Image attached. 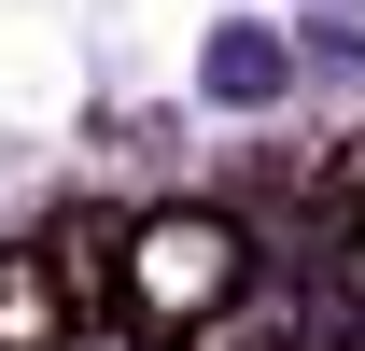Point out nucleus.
<instances>
[{"label":"nucleus","mask_w":365,"mask_h":351,"mask_svg":"<svg viewBox=\"0 0 365 351\" xmlns=\"http://www.w3.org/2000/svg\"><path fill=\"white\" fill-rule=\"evenodd\" d=\"M211 85H225V98H267L281 85V43H239V29H225V43H211Z\"/></svg>","instance_id":"obj_4"},{"label":"nucleus","mask_w":365,"mask_h":351,"mask_svg":"<svg viewBox=\"0 0 365 351\" xmlns=\"http://www.w3.org/2000/svg\"><path fill=\"white\" fill-rule=\"evenodd\" d=\"M0 351H71V295H56V267L29 239L0 253Z\"/></svg>","instance_id":"obj_3"},{"label":"nucleus","mask_w":365,"mask_h":351,"mask_svg":"<svg viewBox=\"0 0 365 351\" xmlns=\"http://www.w3.org/2000/svg\"><path fill=\"white\" fill-rule=\"evenodd\" d=\"M113 267H127V337H182V323H211V309L253 281V239H239L225 211H155Z\"/></svg>","instance_id":"obj_1"},{"label":"nucleus","mask_w":365,"mask_h":351,"mask_svg":"<svg viewBox=\"0 0 365 351\" xmlns=\"http://www.w3.org/2000/svg\"><path fill=\"white\" fill-rule=\"evenodd\" d=\"M337 253H351V281H365V197H351V225H337Z\"/></svg>","instance_id":"obj_6"},{"label":"nucleus","mask_w":365,"mask_h":351,"mask_svg":"<svg viewBox=\"0 0 365 351\" xmlns=\"http://www.w3.org/2000/svg\"><path fill=\"white\" fill-rule=\"evenodd\" d=\"M182 351H309V309L281 295V267H253V295H225L211 323H182Z\"/></svg>","instance_id":"obj_2"},{"label":"nucleus","mask_w":365,"mask_h":351,"mask_svg":"<svg viewBox=\"0 0 365 351\" xmlns=\"http://www.w3.org/2000/svg\"><path fill=\"white\" fill-rule=\"evenodd\" d=\"M309 351H365V309H309Z\"/></svg>","instance_id":"obj_5"}]
</instances>
